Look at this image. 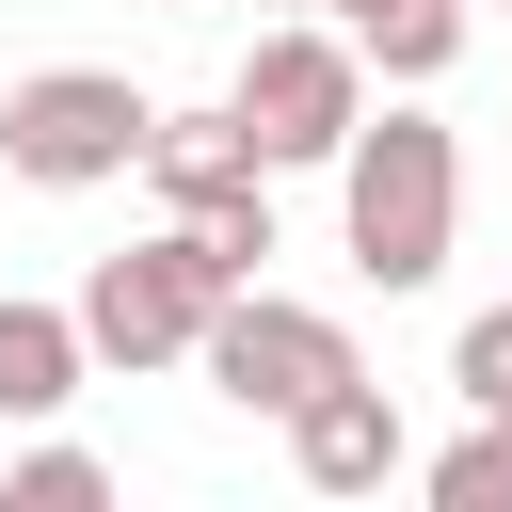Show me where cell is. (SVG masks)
Returning <instances> with one entry per match:
<instances>
[{
	"label": "cell",
	"instance_id": "6da1fadb",
	"mask_svg": "<svg viewBox=\"0 0 512 512\" xmlns=\"http://www.w3.org/2000/svg\"><path fill=\"white\" fill-rule=\"evenodd\" d=\"M336 224H352V272H368V288H432V272H448V224H464V144H448L432 112L352 128Z\"/></svg>",
	"mask_w": 512,
	"mask_h": 512
},
{
	"label": "cell",
	"instance_id": "7a4b0ae2",
	"mask_svg": "<svg viewBox=\"0 0 512 512\" xmlns=\"http://www.w3.org/2000/svg\"><path fill=\"white\" fill-rule=\"evenodd\" d=\"M224 304H240V288L208 272L192 224H160V240H128V256L80 272V336H96V368H192Z\"/></svg>",
	"mask_w": 512,
	"mask_h": 512
},
{
	"label": "cell",
	"instance_id": "3957f363",
	"mask_svg": "<svg viewBox=\"0 0 512 512\" xmlns=\"http://www.w3.org/2000/svg\"><path fill=\"white\" fill-rule=\"evenodd\" d=\"M144 128H160V96H128L112 64H32V80L0 96V160H16L32 192H96V176H128Z\"/></svg>",
	"mask_w": 512,
	"mask_h": 512
},
{
	"label": "cell",
	"instance_id": "277c9868",
	"mask_svg": "<svg viewBox=\"0 0 512 512\" xmlns=\"http://www.w3.org/2000/svg\"><path fill=\"white\" fill-rule=\"evenodd\" d=\"M224 96H240L256 160H352V128H368V48L288 16V32H256V64H240Z\"/></svg>",
	"mask_w": 512,
	"mask_h": 512
},
{
	"label": "cell",
	"instance_id": "5b68a950",
	"mask_svg": "<svg viewBox=\"0 0 512 512\" xmlns=\"http://www.w3.org/2000/svg\"><path fill=\"white\" fill-rule=\"evenodd\" d=\"M192 368H208L240 416H304L320 384H352V320H320V304H288V288H240Z\"/></svg>",
	"mask_w": 512,
	"mask_h": 512
},
{
	"label": "cell",
	"instance_id": "8992f818",
	"mask_svg": "<svg viewBox=\"0 0 512 512\" xmlns=\"http://www.w3.org/2000/svg\"><path fill=\"white\" fill-rule=\"evenodd\" d=\"M288 464H304L320 496H384V480H400L416 448H400V400H384V384L352 368V384H320V400L288 416Z\"/></svg>",
	"mask_w": 512,
	"mask_h": 512
},
{
	"label": "cell",
	"instance_id": "52a82bcc",
	"mask_svg": "<svg viewBox=\"0 0 512 512\" xmlns=\"http://www.w3.org/2000/svg\"><path fill=\"white\" fill-rule=\"evenodd\" d=\"M80 368H96L80 304H16V288H0V416H64Z\"/></svg>",
	"mask_w": 512,
	"mask_h": 512
},
{
	"label": "cell",
	"instance_id": "ba28073f",
	"mask_svg": "<svg viewBox=\"0 0 512 512\" xmlns=\"http://www.w3.org/2000/svg\"><path fill=\"white\" fill-rule=\"evenodd\" d=\"M144 176H160V208H208V192H240V176H272V160H256V128H240V96H224V112H160V128H144Z\"/></svg>",
	"mask_w": 512,
	"mask_h": 512
},
{
	"label": "cell",
	"instance_id": "9c48e42d",
	"mask_svg": "<svg viewBox=\"0 0 512 512\" xmlns=\"http://www.w3.org/2000/svg\"><path fill=\"white\" fill-rule=\"evenodd\" d=\"M336 16H352V48L384 80H448L464 64V0H336Z\"/></svg>",
	"mask_w": 512,
	"mask_h": 512
},
{
	"label": "cell",
	"instance_id": "30bf717a",
	"mask_svg": "<svg viewBox=\"0 0 512 512\" xmlns=\"http://www.w3.org/2000/svg\"><path fill=\"white\" fill-rule=\"evenodd\" d=\"M176 224L208 240V272H224V288H256V256H272V192H256V176H240V192H208V208H176Z\"/></svg>",
	"mask_w": 512,
	"mask_h": 512
},
{
	"label": "cell",
	"instance_id": "8fae6325",
	"mask_svg": "<svg viewBox=\"0 0 512 512\" xmlns=\"http://www.w3.org/2000/svg\"><path fill=\"white\" fill-rule=\"evenodd\" d=\"M432 496L448 512H512V416H480L464 448H432Z\"/></svg>",
	"mask_w": 512,
	"mask_h": 512
},
{
	"label": "cell",
	"instance_id": "7c38bea8",
	"mask_svg": "<svg viewBox=\"0 0 512 512\" xmlns=\"http://www.w3.org/2000/svg\"><path fill=\"white\" fill-rule=\"evenodd\" d=\"M0 496H16V512H96V496H112V464H96V448H32Z\"/></svg>",
	"mask_w": 512,
	"mask_h": 512
},
{
	"label": "cell",
	"instance_id": "4fadbf2b",
	"mask_svg": "<svg viewBox=\"0 0 512 512\" xmlns=\"http://www.w3.org/2000/svg\"><path fill=\"white\" fill-rule=\"evenodd\" d=\"M448 384H464L480 416H512V304H480V320H464V352H448Z\"/></svg>",
	"mask_w": 512,
	"mask_h": 512
}]
</instances>
